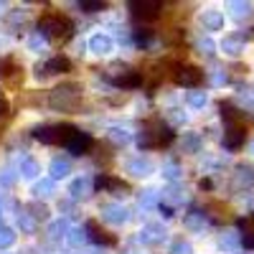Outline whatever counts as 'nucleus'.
I'll return each instance as SVG.
<instances>
[{
    "mask_svg": "<svg viewBox=\"0 0 254 254\" xmlns=\"http://www.w3.org/2000/svg\"><path fill=\"white\" fill-rule=\"evenodd\" d=\"M176 81L181 84V87L186 89H198L203 84V71L198 66H193V64H181V66H176Z\"/></svg>",
    "mask_w": 254,
    "mask_h": 254,
    "instance_id": "5",
    "label": "nucleus"
},
{
    "mask_svg": "<svg viewBox=\"0 0 254 254\" xmlns=\"http://www.w3.org/2000/svg\"><path fill=\"white\" fill-rule=\"evenodd\" d=\"M242 242H244V247L254 249V234H244V237H242Z\"/></svg>",
    "mask_w": 254,
    "mask_h": 254,
    "instance_id": "36",
    "label": "nucleus"
},
{
    "mask_svg": "<svg viewBox=\"0 0 254 254\" xmlns=\"http://www.w3.org/2000/svg\"><path fill=\"white\" fill-rule=\"evenodd\" d=\"M135 41L137 46H147L150 44V31H135Z\"/></svg>",
    "mask_w": 254,
    "mask_h": 254,
    "instance_id": "33",
    "label": "nucleus"
},
{
    "mask_svg": "<svg viewBox=\"0 0 254 254\" xmlns=\"http://www.w3.org/2000/svg\"><path fill=\"white\" fill-rule=\"evenodd\" d=\"M130 10L140 20H155L163 13V3L160 0H135V3H130Z\"/></svg>",
    "mask_w": 254,
    "mask_h": 254,
    "instance_id": "6",
    "label": "nucleus"
},
{
    "mask_svg": "<svg viewBox=\"0 0 254 254\" xmlns=\"http://www.w3.org/2000/svg\"><path fill=\"white\" fill-rule=\"evenodd\" d=\"M127 168H130V173H135V176H147V173L153 171L150 163H145V160H130V165H127Z\"/></svg>",
    "mask_w": 254,
    "mask_h": 254,
    "instance_id": "23",
    "label": "nucleus"
},
{
    "mask_svg": "<svg viewBox=\"0 0 254 254\" xmlns=\"http://www.w3.org/2000/svg\"><path fill=\"white\" fill-rule=\"evenodd\" d=\"M112 137H115V140H122V142L130 140V135H127L125 130H112Z\"/></svg>",
    "mask_w": 254,
    "mask_h": 254,
    "instance_id": "35",
    "label": "nucleus"
},
{
    "mask_svg": "<svg viewBox=\"0 0 254 254\" xmlns=\"http://www.w3.org/2000/svg\"><path fill=\"white\" fill-rule=\"evenodd\" d=\"M104 219L112 224H122V221H127V211L120 206H104Z\"/></svg>",
    "mask_w": 254,
    "mask_h": 254,
    "instance_id": "18",
    "label": "nucleus"
},
{
    "mask_svg": "<svg viewBox=\"0 0 254 254\" xmlns=\"http://www.w3.org/2000/svg\"><path fill=\"white\" fill-rule=\"evenodd\" d=\"M10 74H20V69H18V61L13 59V56H3L0 59V79H8Z\"/></svg>",
    "mask_w": 254,
    "mask_h": 254,
    "instance_id": "17",
    "label": "nucleus"
},
{
    "mask_svg": "<svg viewBox=\"0 0 254 254\" xmlns=\"http://www.w3.org/2000/svg\"><path fill=\"white\" fill-rule=\"evenodd\" d=\"M244 140H247V127H244V122H239V125H226L224 145L229 147V150H239V147L244 145Z\"/></svg>",
    "mask_w": 254,
    "mask_h": 254,
    "instance_id": "7",
    "label": "nucleus"
},
{
    "mask_svg": "<svg viewBox=\"0 0 254 254\" xmlns=\"http://www.w3.org/2000/svg\"><path fill=\"white\" fill-rule=\"evenodd\" d=\"M201 23H203V28H208V31H219V28L224 26V15H221L219 10H206V13L201 15Z\"/></svg>",
    "mask_w": 254,
    "mask_h": 254,
    "instance_id": "15",
    "label": "nucleus"
},
{
    "mask_svg": "<svg viewBox=\"0 0 254 254\" xmlns=\"http://www.w3.org/2000/svg\"><path fill=\"white\" fill-rule=\"evenodd\" d=\"M28 208L33 211V214H31L33 219H38V221H46V219H49V208H46L44 203H31Z\"/></svg>",
    "mask_w": 254,
    "mask_h": 254,
    "instance_id": "26",
    "label": "nucleus"
},
{
    "mask_svg": "<svg viewBox=\"0 0 254 254\" xmlns=\"http://www.w3.org/2000/svg\"><path fill=\"white\" fill-rule=\"evenodd\" d=\"M66 231H69V224H66V221H56V224H51V226H49V234H51L54 239L64 237Z\"/></svg>",
    "mask_w": 254,
    "mask_h": 254,
    "instance_id": "28",
    "label": "nucleus"
},
{
    "mask_svg": "<svg viewBox=\"0 0 254 254\" xmlns=\"http://www.w3.org/2000/svg\"><path fill=\"white\" fill-rule=\"evenodd\" d=\"M74 132H76L74 125H49V127H36L33 137L44 145H69Z\"/></svg>",
    "mask_w": 254,
    "mask_h": 254,
    "instance_id": "4",
    "label": "nucleus"
},
{
    "mask_svg": "<svg viewBox=\"0 0 254 254\" xmlns=\"http://www.w3.org/2000/svg\"><path fill=\"white\" fill-rule=\"evenodd\" d=\"M219 110H221V117L226 120V125H239V122H244V115L234 107V104L221 102V104H219Z\"/></svg>",
    "mask_w": 254,
    "mask_h": 254,
    "instance_id": "14",
    "label": "nucleus"
},
{
    "mask_svg": "<svg viewBox=\"0 0 254 254\" xmlns=\"http://www.w3.org/2000/svg\"><path fill=\"white\" fill-rule=\"evenodd\" d=\"M44 69H46V76L49 74H66V71H71V61L66 56H51L44 64Z\"/></svg>",
    "mask_w": 254,
    "mask_h": 254,
    "instance_id": "12",
    "label": "nucleus"
},
{
    "mask_svg": "<svg viewBox=\"0 0 254 254\" xmlns=\"http://www.w3.org/2000/svg\"><path fill=\"white\" fill-rule=\"evenodd\" d=\"M79 8L87 10V13H97V10H104V8H107V3H102V0H81Z\"/></svg>",
    "mask_w": 254,
    "mask_h": 254,
    "instance_id": "24",
    "label": "nucleus"
},
{
    "mask_svg": "<svg viewBox=\"0 0 254 254\" xmlns=\"http://www.w3.org/2000/svg\"><path fill=\"white\" fill-rule=\"evenodd\" d=\"M94 188L97 190H110V193H115V196H122V190H127V183L110 176V173H99L94 178Z\"/></svg>",
    "mask_w": 254,
    "mask_h": 254,
    "instance_id": "8",
    "label": "nucleus"
},
{
    "mask_svg": "<svg viewBox=\"0 0 254 254\" xmlns=\"http://www.w3.org/2000/svg\"><path fill=\"white\" fill-rule=\"evenodd\" d=\"M89 49L94 54H110L112 51V38L104 36V33H97V36L89 38Z\"/></svg>",
    "mask_w": 254,
    "mask_h": 254,
    "instance_id": "13",
    "label": "nucleus"
},
{
    "mask_svg": "<svg viewBox=\"0 0 254 254\" xmlns=\"http://www.w3.org/2000/svg\"><path fill=\"white\" fill-rule=\"evenodd\" d=\"M13 242H15V231L8 229V226H0V249L13 247Z\"/></svg>",
    "mask_w": 254,
    "mask_h": 254,
    "instance_id": "22",
    "label": "nucleus"
},
{
    "mask_svg": "<svg viewBox=\"0 0 254 254\" xmlns=\"http://www.w3.org/2000/svg\"><path fill=\"white\" fill-rule=\"evenodd\" d=\"M163 173H165V178H171V181H176V178H178V168H176L173 163H168V165L163 168Z\"/></svg>",
    "mask_w": 254,
    "mask_h": 254,
    "instance_id": "34",
    "label": "nucleus"
},
{
    "mask_svg": "<svg viewBox=\"0 0 254 254\" xmlns=\"http://www.w3.org/2000/svg\"><path fill=\"white\" fill-rule=\"evenodd\" d=\"M173 137H176V132L171 130V127H165L163 122H147V127L137 137V145L142 147V150H155V147L171 145Z\"/></svg>",
    "mask_w": 254,
    "mask_h": 254,
    "instance_id": "3",
    "label": "nucleus"
},
{
    "mask_svg": "<svg viewBox=\"0 0 254 254\" xmlns=\"http://www.w3.org/2000/svg\"><path fill=\"white\" fill-rule=\"evenodd\" d=\"M239 226L244 234H254V216H247V219H239Z\"/></svg>",
    "mask_w": 254,
    "mask_h": 254,
    "instance_id": "32",
    "label": "nucleus"
},
{
    "mask_svg": "<svg viewBox=\"0 0 254 254\" xmlns=\"http://www.w3.org/2000/svg\"><path fill=\"white\" fill-rule=\"evenodd\" d=\"M38 33H44L46 38L51 41H66L71 38L74 33V23L66 18V15H61V13H44L38 20Z\"/></svg>",
    "mask_w": 254,
    "mask_h": 254,
    "instance_id": "1",
    "label": "nucleus"
},
{
    "mask_svg": "<svg viewBox=\"0 0 254 254\" xmlns=\"http://www.w3.org/2000/svg\"><path fill=\"white\" fill-rule=\"evenodd\" d=\"M160 211H163V216H165V219H171V216H173V208H171V206H160Z\"/></svg>",
    "mask_w": 254,
    "mask_h": 254,
    "instance_id": "37",
    "label": "nucleus"
},
{
    "mask_svg": "<svg viewBox=\"0 0 254 254\" xmlns=\"http://www.w3.org/2000/svg\"><path fill=\"white\" fill-rule=\"evenodd\" d=\"M110 79L115 87H122V89H135L142 84V74L135 69H122V74H112Z\"/></svg>",
    "mask_w": 254,
    "mask_h": 254,
    "instance_id": "9",
    "label": "nucleus"
},
{
    "mask_svg": "<svg viewBox=\"0 0 254 254\" xmlns=\"http://www.w3.org/2000/svg\"><path fill=\"white\" fill-rule=\"evenodd\" d=\"M18 224H20V229H23V231H28V234H31V231H36V221L31 219V214H20V211H18Z\"/></svg>",
    "mask_w": 254,
    "mask_h": 254,
    "instance_id": "27",
    "label": "nucleus"
},
{
    "mask_svg": "<svg viewBox=\"0 0 254 254\" xmlns=\"http://www.w3.org/2000/svg\"><path fill=\"white\" fill-rule=\"evenodd\" d=\"M49 104L59 112H76L79 104H81V92H79V84L69 81V84H61L49 94Z\"/></svg>",
    "mask_w": 254,
    "mask_h": 254,
    "instance_id": "2",
    "label": "nucleus"
},
{
    "mask_svg": "<svg viewBox=\"0 0 254 254\" xmlns=\"http://www.w3.org/2000/svg\"><path fill=\"white\" fill-rule=\"evenodd\" d=\"M171 254H190V244L183 242V239H178V242L171 247Z\"/></svg>",
    "mask_w": 254,
    "mask_h": 254,
    "instance_id": "30",
    "label": "nucleus"
},
{
    "mask_svg": "<svg viewBox=\"0 0 254 254\" xmlns=\"http://www.w3.org/2000/svg\"><path fill=\"white\" fill-rule=\"evenodd\" d=\"M186 102L190 104V107H203V104H206V94L203 92H188V97H186Z\"/></svg>",
    "mask_w": 254,
    "mask_h": 254,
    "instance_id": "25",
    "label": "nucleus"
},
{
    "mask_svg": "<svg viewBox=\"0 0 254 254\" xmlns=\"http://www.w3.org/2000/svg\"><path fill=\"white\" fill-rule=\"evenodd\" d=\"M142 242H147V244H153V242H158L160 237H158V229L155 226H147L145 231H142V237H140Z\"/></svg>",
    "mask_w": 254,
    "mask_h": 254,
    "instance_id": "29",
    "label": "nucleus"
},
{
    "mask_svg": "<svg viewBox=\"0 0 254 254\" xmlns=\"http://www.w3.org/2000/svg\"><path fill=\"white\" fill-rule=\"evenodd\" d=\"M71 196L74 198H84V196H89V181L87 178H76L74 183H71Z\"/></svg>",
    "mask_w": 254,
    "mask_h": 254,
    "instance_id": "19",
    "label": "nucleus"
},
{
    "mask_svg": "<svg viewBox=\"0 0 254 254\" xmlns=\"http://www.w3.org/2000/svg\"><path fill=\"white\" fill-rule=\"evenodd\" d=\"M20 173H23L26 178H36L41 173V168H38V163L33 158H23L20 160Z\"/></svg>",
    "mask_w": 254,
    "mask_h": 254,
    "instance_id": "20",
    "label": "nucleus"
},
{
    "mask_svg": "<svg viewBox=\"0 0 254 254\" xmlns=\"http://www.w3.org/2000/svg\"><path fill=\"white\" fill-rule=\"evenodd\" d=\"M5 112H8V102H5L3 97H0V117H3Z\"/></svg>",
    "mask_w": 254,
    "mask_h": 254,
    "instance_id": "38",
    "label": "nucleus"
},
{
    "mask_svg": "<svg viewBox=\"0 0 254 254\" xmlns=\"http://www.w3.org/2000/svg\"><path fill=\"white\" fill-rule=\"evenodd\" d=\"M49 173H51V181L66 178V176H69V160H64V158H54V160H51V165H49Z\"/></svg>",
    "mask_w": 254,
    "mask_h": 254,
    "instance_id": "16",
    "label": "nucleus"
},
{
    "mask_svg": "<svg viewBox=\"0 0 254 254\" xmlns=\"http://www.w3.org/2000/svg\"><path fill=\"white\" fill-rule=\"evenodd\" d=\"M33 193H36L38 198H41V196H44V198H46V196H51V193H54V181H51V178L38 181V183L33 186Z\"/></svg>",
    "mask_w": 254,
    "mask_h": 254,
    "instance_id": "21",
    "label": "nucleus"
},
{
    "mask_svg": "<svg viewBox=\"0 0 254 254\" xmlns=\"http://www.w3.org/2000/svg\"><path fill=\"white\" fill-rule=\"evenodd\" d=\"M84 239H87V231H81V229H74V231H71V237H69V242H71L74 247H79Z\"/></svg>",
    "mask_w": 254,
    "mask_h": 254,
    "instance_id": "31",
    "label": "nucleus"
},
{
    "mask_svg": "<svg viewBox=\"0 0 254 254\" xmlns=\"http://www.w3.org/2000/svg\"><path fill=\"white\" fill-rule=\"evenodd\" d=\"M84 231H87V239H92L94 244H104V247L117 244V239H115L112 234H107V231H104V229L99 226V221H87Z\"/></svg>",
    "mask_w": 254,
    "mask_h": 254,
    "instance_id": "11",
    "label": "nucleus"
},
{
    "mask_svg": "<svg viewBox=\"0 0 254 254\" xmlns=\"http://www.w3.org/2000/svg\"><path fill=\"white\" fill-rule=\"evenodd\" d=\"M92 145H94V140H92V135H89V132L76 130L66 147H69V153H71V155H87V153L92 150Z\"/></svg>",
    "mask_w": 254,
    "mask_h": 254,
    "instance_id": "10",
    "label": "nucleus"
}]
</instances>
